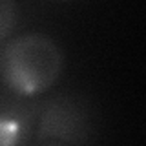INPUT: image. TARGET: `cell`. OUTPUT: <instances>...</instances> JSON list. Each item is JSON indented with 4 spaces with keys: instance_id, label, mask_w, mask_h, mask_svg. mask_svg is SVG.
<instances>
[{
    "instance_id": "obj_1",
    "label": "cell",
    "mask_w": 146,
    "mask_h": 146,
    "mask_svg": "<svg viewBox=\"0 0 146 146\" xmlns=\"http://www.w3.org/2000/svg\"><path fill=\"white\" fill-rule=\"evenodd\" d=\"M64 53L49 35L22 33L11 38L0 53V77L18 97H35L60 79Z\"/></svg>"
},
{
    "instance_id": "obj_2",
    "label": "cell",
    "mask_w": 146,
    "mask_h": 146,
    "mask_svg": "<svg viewBox=\"0 0 146 146\" xmlns=\"http://www.w3.org/2000/svg\"><path fill=\"white\" fill-rule=\"evenodd\" d=\"M35 128L38 141L84 146L90 144L99 131V113L86 95L64 91L40 104Z\"/></svg>"
},
{
    "instance_id": "obj_3",
    "label": "cell",
    "mask_w": 146,
    "mask_h": 146,
    "mask_svg": "<svg viewBox=\"0 0 146 146\" xmlns=\"http://www.w3.org/2000/svg\"><path fill=\"white\" fill-rule=\"evenodd\" d=\"M36 108L15 93H0V146H27L36 126Z\"/></svg>"
},
{
    "instance_id": "obj_4",
    "label": "cell",
    "mask_w": 146,
    "mask_h": 146,
    "mask_svg": "<svg viewBox=\"0 0 146 146\" xmlns=\"http://www.w3.org/2000/svg\"><path fill=\"white\" fill-rule=\"evenodd\" d=\"M18 22V6L11 0H0V42L13 33Z\"/></svg>"
},
{
    "instance_id": "obj_5",
    "label": "cell",
    "mask_w": 146,
    "mask_h": 146,
    "mask_svg": "<svg viewBox=\"0 0 146 146\" xmlns=\"http://www.w3.org/2000/svg\"><path fill=\"white\" fill-rule=\"evenodd\" d=\"M44 146H64V144H58V143H46Z\"/></svg>"
}]
</instances>
